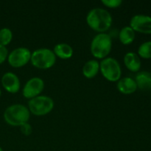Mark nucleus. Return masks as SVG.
<instances>
[{
	"label": "nucleus",
	"mask_w": 151,
	"mask_h": 151,
	"mask_svg": "<svg viewBox=\"0 0 151 151\" xmlns=\"http://www.w3.org/2000/svg\"><path fill=\"white\" fill-rule=\"evenodd\" d=\"M112 16L106 9L96 7L90 10L86 16L87 24L93 30L103 33L110 29L112 24Z\"/></svg>",
	"instance_id": "1"
},
{
	"label": "nucleus",
	"mask_w": 151,
	"mask_h": 151,
	"mask_svg": "<svg viewBox=\"0 0 151 151\" xmlns=\"http://www.w3.org/2000/svg\"><path fill=\"white\" fill-rule=\"evenodd\" d=\"M30 117V112L22 104H13L7 107L4 112V119L11 126L20 127L27 123Z\"/></svg>",
	"instance_id": "2"
},
{
	"label": "nucleus",
	"mask_w": 151,
	"mask_h": 151,
	"mask_svg": "<svg viewBox=\"0 0 151 151\" xmlns=\"http://www.w3.org/2000/svg\"><path fill=\"white\" fill-rule=\"evenodd\" d=\"M112 40L109 34L98 33L93 38L90 50L91 55L98 59H104L111 51Z\"/></svg>",
	"instance_id": "3"
},
{
	"label": "nucleus",
	"mask_w": 151,
	"mask_h": 151,
	"mask_svg": "<svg viewBox=\"0 0 151 151\" xmlns=\"http://www.w3.org/2000/svg\"><path fill=\"white\" fill-rule=\"evenodd\" d=\"M30 61L35 67L47 69L54 66L56 62V56L50 49L40 48L32 52Z\"/></svg>",
	"instance_id": "4"
},
{
	"label": "nucleus",
	"mask_w": 151,
	"mask_h": 151,
	"mask_svg": "<svg viewBox=\"0 0 151 151\" xmlns=\"http://www.w3.org/2000/svg\"><path fill=\"white\" fill-rule=\"evenodd\" d=\"M54 106V101L51 97L49 96L39 95L29 100L27 108L30 114L35 116H44L50 113Z\"/></svg>",
	"instance_id": "5"
},
{
	"label": "nucleus",
	"mask_w": 151,
	"mask_h": 151,
	"mask_svg": "<svg viewBox=\"0 0 151 151\" xmlns=\"http://www.w3.org/2000/svg\"><path fill=\"white\" fill-rule=\"evenodd\" d=\"M100 71L106 80L111 82H117L122 76L120 64L114 58L103 59L100 63Z\"/></svg>",
	"instance_id": "6"
},
{
	"label": "nucleus",
	"mask_w": 151,
	"mask_h": 151,
	"mask_svg": "<svg viewBox=\"0 0 151 151\" xmlns=\"http://www.w3.org/2000/svg\"><path fill=\"white\" fill-rule=\"evenodd\" d=\"M31 55L32 52L27 47H18L9 53L7 61L12 67H22L30 61Z\"/></svg>",
	"instance_id": "7"
},
{
	"label": "nucleus",
	"mask_w": 151,
	"mask_h": 151,
	"mask_svg": "<svg viewBox=\"0 0 151 151\" xmlns=\"http://www.w3.org/2000/svg\"><path fill=\"white\" fill-rule=\"evenodd\" d=\"M44 86V82L41 78L34 77L27 81L22 89V94L25 98L30 100L41 95Z\"/></svg>",
	"instance_id": "8"
},
{
	"label": "nucleus",
	"mask_w": 151,
	"mask_h": 151,
	"mask_svg": "<svg viewBox=\"0 0 151 151\" xmlns=\"http://www.w3.org/2000/svg\"><path fill=\"white\" fill-rule=\"evenodd\" d=\"M130 27L135 32L151 34V16L143 14L135 15L130 21Z\"/></svg>",
	"instance_id": "9"
},
{
	"label": "nucleus",
	"mask_w": 151,
	"mask_h": 151,
	"mask_svg": "<svg viewBox=\"0 0 151 151\" xmlns=\"http://www.w3.org/2000/svg\"><path fill=\"white\" fill-rule=\"evenodd\" d=\"M1 84L9 93L15 94L20 90L21 83L19 77L13 72H6L1 78Z\"/></svg>",
	"instance_id": "10"
},
{
	"label": "nucleus",
	"mask_w": 151,
	"mask_h": 151,
	"mask_svg": "<svg viewBox=\"0 0 151 151\" xmlns=\"http://www.w3.org/2000/svg\"><path fill=\"white\" fill-rule=\"evenodd\" d=\"M116 88L118 91L124 94H131L137 90V85L135 80L130 77L120 78L117 81Z\"/></svg>",
	"instance_id": "11"
},
{
	"label": "nucleus",
	"mask_w": 151,
	"mask_h": 151,
	"mask_svg": "<svg viewBox=\"0 0 151 151\" xmlns=\"http://www.w3.org/2000/svg\"><path fill=\"white\" fill-rule=\"evenodd\" d=\"M124 63L128 70L132 72H138L141 68V60L137 53L129 52L124 56Z\"/></svg>",
	"instance_id": "12"
},
{
	"label": "nucleus",
	"mask_w": 151,
	"mask_h": 151,
	"mask_svg": "<svg viewBox=\"0 0 151 151\" xmlns=\"http://www.w3.org/2000/svg\"><path fill=\"white\" fill-rule=\"evenodd\" d=\"M137 88L142 91L151 90V72L147 71L138 72L135 76Z\"/></svg>",
	"instance_id": "13"
},
{
	"label": "nucleus",
	"mask_w": 151,
	"mask_h": 151,
	"mask_svg": "<svg viewBox=\"0 0 151 151\" xmlns=\"http://www.w3.org/2000/svg\"><path fill=\"white\" fill-rule=\"evenodd\" d=\"M53 52L56 58L60 59H69L73 55V49L69 44L66 43H60L56 44L53 49Z\"/></svg>",
	"instance_id": "14"
},
{
	"label": "nucleus",
	"mask_w": 151,
	"mask_h": 151,
	"mask_svg": "<svg viewBox=\"0 0 151 151\" xmlns=\"http://www.w3.org/2000/svg\"><path fill=\"white\" fill-rule=\"evenodd\" d=\"M100 71V63L97 60H88L83 66V75L88 79L94 78Z\"/></svg>",
	"instance_id": "15"
},
{
	"label": "nucleus",
	"mask_w": 151,
	"mask_h": 151,
	"mask_svg": "<svg viewBox=\"0 0 151 151\" xmlns=\"http://www.w3.org/2000/svg\"><path fill=\"white\" fill-rule=\"evenodd\" d=\"M135 31L130 26H125L119 32V39L124 45H128L135 39Z\"/></svg>",
	"instance_id": "16"
},
{
	"label": "nucleus",
	"mask_w": 151,
	"mask_h": 151,
	"mask_svg": "<svg viewBox=\"0 0 151 151\" xmlns=\"http://www.w3.org/2000/svg\"><path fill=\"white\" fill-rule=\"evenodd\" d=\"M13 39V32L11 29L7 27L0 29V45L6 47L11 42Z\"/></svg>",
	"instance_id": "17"
},
{
	"label": "nucleus",
	"mask_w": 151,
	"mask_h": 151,
	"mask_svg": "<svg viewBox=\"0 0 151 151\" xmlns=\"http://www.w3.org/2000/svg\"><path fill=\"white\" fill-rule=\"evenodd\" d=\"M138 55L144 59L151 58V41H145L139 47Z\"/></svg>",
	"instance_id": "18"
},
{
	"label": "nucleus",
	"mask_w": 151,
	"mask_h": 151,
	"mask_svg": "<svg viewBox=\"0 0 151 151\" xmlns=\"http://www.w3.org/2000/svg\"><path fill=\"white\" fill-rule=\"evenodd\" d=\"M102 3L110 8H116L122 4V0H102Z\"/></svg>",
	"instance_id": "19"
},
{
	"label": "nucleus",
	"mask_w": 151,
	"mask_h": 151,
	"mask_svg": "<svg viewBox=\"0 0 151 151\" xmlns=\"http://www.w3.org/2000/svg\"><path fill=\"white\" fill-rule=\"evenodd\" d=\"M21 132L24 136H29L32 132V128L28 122L23 124L20 126Z\"/></svg>",
	"instance_id": "20"
},
{
	"label": "nucleus",
	"mask_w": 151,
	"mask_h": 151,
	"mask_svg": "<svg viewBox=\"0 0 151 151\" xmlns=\"http://www.w3.org/2000/svg\"><path fill=\"white\" fill-rule=\"evenodd\" d=\"M8 56V50L6 47L0 45V64L4 63Z\"/></svg>",
	"instance_id": "21"
},
{
	"label": "nucleus",
	"mask_w": 151,
	"mask_h": 151,
	"mask_svg": "<svg viewBox=\"0 0 151 151\" xmlns=\"http://www.w3.org/2000/svg\"><path fill=\"white\" fill-rule=\"evenodd\" d=\"M1 89H0V97H1Z\"/></svg>",
	"instance_id": "22"
},
{
	"label": "nucleus",
	"mask_w": 151,
	"mask_h": 151,
	"mask_svg": "<svg viewBox=\"0 0 151 151\" xmlns=\"http://www.w3.org/2000/svg\"><path fill=\"white\" fill-rule=\"evenodd\" d=\"M0 151H3V150H2V148H1V147H0Z\"/></svg>",
	"instance_id": "23"
}]
</instances>
